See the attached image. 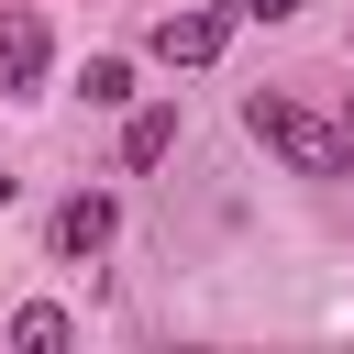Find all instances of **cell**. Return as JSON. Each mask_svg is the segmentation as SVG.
Instances as JSON below:
<instances>
[{"label": "cell", "mask_w": 354, "mask_h": 354, "mask_svg": "<svg viewBox=\"0 0 354 354\" xmlns=\"http://www.w3.org/2000/svg\"><path fill=\"white\" fill-rule=\"evenodd\" d=\"M0 210H11V177H0Z\"/></svg>", "instance_id": "9c48e42d"}, {"label": "cell", "mask_w": 354, "mask_h": 354, "mask_svg": "<svg viewBox=\"0 0 354 354\" xmlns=\"http://www.w3.org/2000/svg\"><path fill=\"white\" fill-rule=\"evenodd\" d=\"M243 133H254L288 177H321V188H332V177H354V133H343V122H321L310 100H288V88H243Z\"/></svg>", "instance_id": "6da1fadb"}, {"label": "cell", "mask_w": 354, "mask_h": 354, "mask_svg": "<svg viewBox=\"0 0 354 354\" xmlns=\"http://www.w3.org/2000/svg\"><path fill=\"white\" fill-rule=\"evenodd\" d=\"M343 133H354V111H343Z\"/></svg>", "instance_id": "30bf717a"}, {"label": "cell", "mask_w": 354, "mask_h": 354, "mask_svg": "<svg viewBox=\"0 0 354 354\" xmlns=\"http://www.w3.org/2000/svg\"><path fill=\"white\" fill-rule=\"evenodd\" d=\"M243 11H254V22H299L310 0H243Z\"/></svg>", "instance_id": "ba28073f"}, {"label": "cell", "mask_w": 354, "mask_h": 354, "mask_svg": "<svg viewBox=\"0 0 354 354\" xmlns=\"http://www.w3.org/2000/svg\"><path fill=\"white\" fill-rule=\"evenodd\" d=\"M221 44H232V11H166L155 22V55L166 66H210Z\"/></svg>", "instance_id": "277c9868"}, {"label": "cell", "mask_w": 354, "mask_h": 354, "mask_svg": "<svg viewBox=\"0 0 354 354\" xmlns=\"http://www.w3.org/2000/svg\"><path fill=\"white\" fill-rule=\"evenodd\" d=\"M66 332H77V321H66V310H55V299H33V310H22V321H11V343H22V354H55V343H66Z\"/></svg>", "instance_id": "52a82bcc"}, {"label": "cell", "mask_w": 354, "mask_h": 354, "mask_svg": "<svg viewBox=\"0 0 354 354\" xmlns=\"http://www.w3.org/2000/svg\"><path fill=\"white\" fill-rule=\"evenodd\" d=\"M77 100H88V111H133V66H122V55H88Z\"/></svg>", "instance_id": "8992f818"}, {"label": "cell", "mask_w": 354, "mask_h": 354, "mask_svg": "<svg viewBox=\"0 0 354 354\" xmlns=\"http://www.w3.org/2000/svg\"><path fill=\"white\" fill-rule=\"evenodd\" d=\"M111 232H122V199H111V188H77V199H55L44 254H55V266H88V254H111Z\"/></svg>", "instance_id": "7a4b0ae2"}, {"label": "cell", "mask_w": 354, "mask_h": 354, "mask_svg": "<svg viewBox=\"0 0 354 354\" xmlns=\"http://www.w3.org/2000/svg\"><path fill=\"white\" fill-rule=\"evenodd\" d=\"M166 155H177V111H166V100H144V111L122 122V166H166Z\"/></svg>", "instance_id": "5b68a950"}, {"label": "cell", "mask_w": 354, "mask_h": 354, "mask_svg": "<svg viewBox=\"0 0 354 354\" xmlns=\"http://www.w3.org/2000/svg\"><path fill=\"white\" fill-rule=\"evenodd\" d=\"M44 66H55L44 11H0V88H11V100H33V88H44Z\"/></svg>", "instance_id": "3957f363"}]
</instances>
